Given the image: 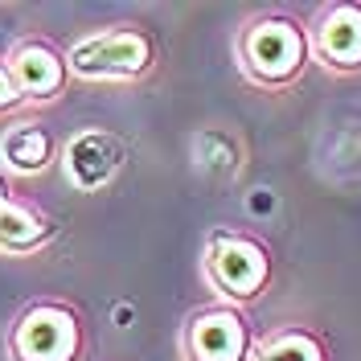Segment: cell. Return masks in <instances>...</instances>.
<instances>
[{
    "instance_id": "6da1fadb",
    "label": "cell",
    "mask_w": 361,
    "mask_h": 361,
    "mask_svg": "<svg viewBox=\"0 0 361 361\" xmlns=\"http://www.w3.org/2000/svg\"><path fill=\"white\" fill-rule=\"evenodd\" d=\"M234 66L263 94L292 90L312 66L308 17H300L295 8H283V4L255 8L234 33Z\"/></svg>"
},
{
    "instance_id": "7a4b0ae2",
    "label": "cell",
    "mask_w": 361,
    "mask_h": 361,
    "mask_svg": "<svg viewBox=\"0 0 361 361\" xmlns=\"http://www.w3.org/2000/svg\"><path fill=\"white\" fill-rule=\"evenodd\" d=\"M202 279L222 304H234L247 312L275 283V255L250 230L214 226L202 243Z\"/></svg>"
},
{
    "instance_id": "3957f363",
    "label": "cell",
    "mask_w": 361,
    "mask_h": 361,
    "mask_svg": "<svg viewBox=\"0 0 361 361\" xmlns=\"http://www.w3.org/2000/svg\"><path fill=\"white\" fill-rule=\"evenodd\" d=\"M4 353L8 361H87V316L62 295H37L13 312L4 329Z\"/></svg>"
},
{
    "instance_id": "277c9868",
    "label": "cell",
    "mask_w": 361,
    "mask_h": 361,
    "mask_svg": "<svg viewBox=\"0 0 361 361\" xmlns=\"http://www.w3.org/2000/svg\"><path fill=\"white\" fill-rule=\"evenodd\" d=\"M74 82H144L160 62V45L144 25H103L66 49Z\"/></svg>"
},
{
    "instance_id": "5b68a950",
    "label": "cell",
    "mask_w": 361,
    "mask_h": 361,
    "mask_svg": "<svg viewBox=\"0 0 361 361\" xmlns=\"http://www.w3.org/2000/svg\"><path fill=\"white\" fill-rule=\"evenodd\" d=\"M255 337L259 333L243 308L214 300L185 316L177 349L180 361H247Z\"/></svg>"
},
{
    "instance_id": "8992f818",
    "label": "cell",
    "mask_w": 361,
    "mask_h": 361,
    "mask_svg": "<svg viewBox=\"0 0 361 361\" xmlns=\"http://www.w3.org/2000/svg\"><path fill=\"white\" fill-rule=\"evenodd\" d=\"M312 66L333 78L361 74V0H324L308 13Z\"/></svg>"
},
{
    "instance_id": "52a82bcc",
    "label": "cell",
    "mask_w": 361,
    "mask_h": 361,
    "mask_svg": "<svg viewBox=\"0 0 361 361\" xmlns=\"http://www.w3.org/2000/svg\"><path fill=\"white\" fill-rule=\"evenodd\" d=\"M0 58H4V66L13 74L17 90L25 94L29 111H33V107H54V103L66 94V87L74 82V78H70L66 49L58 42H49V37H42V33L17 37Z\"/></svg>"
},
{
    "instance_id": "ba28073f",
    "label": "cell",
    "mask_w": 361,
    "mask_h": 361,
    "mask_svg": "<svg viewBox=\"0 0 361 361\" xmlns=\"http://www.w3.org/2000/svg\"><path fill=\"white\" fill-rule=\"evenodd\" d=\"M62 177L78 189V193H103L111 189L123 164H128V144L107 128H82L62 144L58 152Z\"/></svg>"
},
{
    "instance_id": "9c48e42d",
    "label": "cell",
    "mask_w": 361,
    "mask_h": 361,
    "mask_svg": "<svg viewBox=\"0 0 361 361\" xmlns=\"http://www.w3.org/2000/svg\"><path fill=\"white\" fill-rule=\"evenodd\" d=\"M58 238V218L0 177V255H37Z\"/></svg>"
},
{
    "instance_id": "30bf717a",
    "label": "cell",
    "mask_w": 361,
    "mask_h": 361,
    "mask_svg": "<svg viewBox=\"0 0 361 361\" xmlns=\"http://www.w3.org/2000/svg\"><path fill=\"white\" fill-rule=\"evenodd\" d=\"M58 152H62V144L54 140V132L42 119H13L0 132V169L8 177H45L58 164Z\"/></svg>"
},
{
    "instance_id": "8fae6325",
    "label": "cell",
    "mask_w": 361,
    "mask_h": 361,
    "mask_svg": "<svg viewBox=\"0 0 361 361\" xmlns=\"http://www.w3.org/2000/svg\"><path fill=\"white\" fill-rule=\"evenodd\" d=\"M247 361H333V353H329V341L312 324L292 320V324H279L271 333H259Z\"/></svg>"
},
{
    "instance_id": "7c38bea8",
    "label": "cell",
    "mask_w": 361,
    "mask_h": 361,
    "mask_svg": "<svg viewBox=\"0 0 361 361\" xmlns=\"http://www.w3.org/2000/svg\"><path fill=\"white\" fill-rule=\"evenodd\" d=\"M25 111H29V103H25L21 90H17L13 74L4 66V58H0V119H21Z\"/></svg>"
}]
</instances>
